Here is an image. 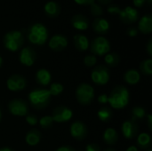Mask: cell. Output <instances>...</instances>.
<instances>
[{
  "label": "cell",
  "instance_id": "7bdbcfd3",
  "mask_svg": "<svg viewBox=\"0 0 152 151\" xmlns=\"http://www.w3.org/2000/svg\"><path fill=\"white\" fill-rule=\"evenodd\" d=\"M146 116H147V119H148V127H149L150 131H152V116L151 114H148Z\"/></svg>",
  "mask_w": 152,
  "mask_h": 151
},
{
  "label": "cell",
  "instance_id": "30bf717a",
  "mask_svg": "<svg viewBox=\"0 0 152 151\" xmlns=\"http://www.w3.org/2000/svg\"><path fill=\"white\" fill-rule=\"evenodd\" d=\"M27 85L26 78L20 75H12L6 81L7 89L12 92H20L25 89Z\"/></svg>",
  "mask_w": 152,
  "mask_h": 151
},
{
  "label": "cell",
  "instance_id": "52a82bcc",
  "mask_svg": "<svg viewBox=\"0 0 152 151\" xmlns=\"http://www.w3.org/2000/svg\"><path fill=\"white\" fill-rule=\"evenodd\" d=\"M110 71L108 68L103 65L95 67L91 73L92 81L98 85H107L110 81Z\"/></svg>",
  "mask_w": 152,
  "mask_h": 151
},
{
  "label": "cell",
  "instance_id": "7dc6e473",
  "mask_svg": "<svg viewBox=\"0 0 152 151\" xmlns=\"http://www.w3.org/2000/svg\"><path fill=\"white\" fill-rule=\"evenodd\" d=\"M103 151H117L115 150L114 149H111V148H109V149H106V150H104Z\"/></svg>",
  "mask_w": 152,
  "mask_h": 151
},
{
  "label": "cell",
  "instance_id": "f907efd6",
  "mask_svg": "<svg viewBox=\"0 0 152 151\" xmlns=\"http://www.w3.org/2000/svg\"><path fill=\"white\" fill-rule=\"evenodd\" d=\"M151 1L152 0H148V3H149V4H151Z\"/></svg>",
  "mask_w": 152,
  "mask_h": 151
},
{
  "label": "cell",
  "instance_id": "4dcf8cb0",
  "mask_svg": "<svg viewBox=\"0 0 152 151\" xmlns=\"http://www.w3.org/2000/svg\"><path fill=\"white\" fill-rule=\"evenodd\" d=\"M39 125L43 128V129H48L50 128L53 124V119L52 117V116H45L42 117L39 119Z\"/></svg>",
  "mask_w": 152,
  "mask_h": 151
},
{
  "label": "cell",
  "instance_id": "60d3db41",
  "mask_svg": "<svg viewBox=\"0 0 152 151\" xmlns=\"http://www.w3.org/2000/svg\"><path fill=\"white\" fill-rule=\"evenodd\" d=\"M145 1L146 0H133V3L136 7H142L144 4Z\"/></svg>",
  "mask_w": 152,
  "mask_h": 151
},
{
  "label": "cell",
  "instance_id": "7402d4cb",
  "mask_svg": "<svg viewBox=\"0 0 152 151\" xmlns=\"http://www.w3.org/2000/svg\"><path fill=\"white\" fill-rule=\"evenodd\" d=\"M41 140V133L37 129H31L28 131L25 136V141L26 143L28 146H37Z\"/></svg>",
  "mask_w": 152,
  "mask_h": 151
},
{
  "label": "cell",
  "instance_id": "8992f818",
  "mask_svg": "<svg viewBox=\"0 0 152 151\" xmlns=\"http://www.w3.org/2000/svg\"><path fill=\"white\" fill-rule=\"evenodd\" d=\"M110 51V44L109 40L103 36L94 38L91 44V52L94 55L102 56L109 53Z\"/></svg>",
  "mask_w": 152,
  "mask_h": 151
},
{
  "label": "cell",
  "instance_id": "c3c4849f",
  "mask_svg": "<svg viewBox=\"0 0 152 151\" xmlns=\"http://www.w3.org/2000/svg\"><path fill=\"white\" fill-rule=\"evenodd\" d=\"M2 64H3V59H2V57L0 56V68L2 67Z\"/></svg>",
  "mask_w": 152,
  "mask_h": 151
},
{
  "label": "cell",
  "instance_id": "681fc988",
  "mask_svg": "<svg viewBox=\"0 0 152 151\" xmlns=\"http://www.w3.org/2000/svg\"><path fill=\"white\" fill-rule=\"evenodd\" d=\"M1 119H2V111L0 109V121H1Z\"/></svg>",
  "mask_w": 152,
  "mask_h": 151
},
{
  "label": "cell",
  "instance_id": "8d00e7d4",
  "mask_svg": "<svg viewBox=\"0 0 152 151\" xmlns=\"http://www.w3.org/2000/svg\"><path fill=\"white\" fill-rule=\"evenodd\" d=\"M108 99H109V95H107V94H101L98 97V102L100 104H106V103H108Z\"/></svg>",
  "mask_w": 152,
  "mask_h": 151
},
{
  "label": "cell",
  "instance_id": "3957f363",
  "mask_svg": "<svg viewBox=\"0 0 152 151\" xmlns=\"http://www.w3.org/2000/svg\"><path fill=\"white\" fill-rule=\"evenodd\" d=\"M29 42L36 45H43L48 38V31L45 25L42 23L33 24L28 33Z\"/></svg>",
  "mask_w": 152,
  "mask_h": 151
},
{
  "label": "cell",
  "instance_id": "e575fe53",
  "mask_svg": "<svg viewBox=\"0 0 152 151\" xmlns=\"http://www.w3.org/2000/svg\"><path fill=\"white\" fill-rule=\"evenodd\" d=\"M107 10H108V12L109 13H111V14H119L120 12H121L120 7L118 6V5H114V4L110 5Z\"/></svg>",
  "mask_w": 152,
  "mask_h": 151
},
{
  "label": "cell",
  "instance_id": "836d02e7",
  "mask_svg": "<svg viewBox=\"0 0 152 151\" xmlns=\"http://www.w3.org/2000/svg\"><path fill=\"white\" fill-rule=\"evenodd\" d=\"M26 122H27L29 125L34 126V125H36L38 123V119H37V116H35V115H33V114H28V115L26 116Z\"/></svg>",
  "mask_w": 152,
  "mask_h": 151
},
{
  "label": "cell",
  "instance_id": "5b68a950",
  "mask_svg": "<svg viewBox=\"0 0 152 151\" xmlns=\"http://www.w3.org/2000/svg\"><path fill=\"white\" fill-rule=\"evenodd\" d=\"M76 98L78 103L82 105L90 104L94 99V89L86 83L80 84L76 89Z\"/></svg>",
  "mask_w": 152,
  "mask_h": 151
},
{
  "label": "cell",
  "instance_id": "ac0fdd59",
  "mask_svg": "<svg viewBox=\"0 0 152 151\" xmlns=\"http://www.w3.org/2000/svg\"><path fill=\"white\" fill-rule=\"evenodd\" d=\"M52 80L51 73L45 69H40L36 73V81L42 86H47L50 85Z\"/></svg>",
  "mask_w": 152,
  "mask_h": 151
},
{
  "label": "cell",
  "instance_id": "5bb4252c",
  "mask_svg": "<svg viewBox=\"0 0 152 151\" xmlns=\"http://www.w3.org/2000/svg\"><path fill=\"white\" fill-rule=\"evenodd\" d=\"M119 17L123 22L126 24H130L135 22L139 19V12L135 8L131 6H126L125 9L121 10L119 13Z\"/></svg>",
  "mask_w": 152,
  "mask_h": 151
},
{
  "label": "cell",
  "instance_id": "ba28073f",
  "mask_svg": "<svg viewBox=\"0 0 152 151\" xmlns=\"http://www.w3.org/2000/svg\"><path fill=\"white\" fill-rule=\"evenodd\" d=\"M9 112L15 117H26L28 112L27 102L22 99H13L8 103Z\"/></svg>",
  "mask_w": 152,
  "mask_h": 151
},
{
  "label": "cell",
  "instance_id": "9a60e30c",
  "mask_svg": "<svg viewBox=\"0 0 152 151\" xmlns=\"http://www.w3.org/2000/svg\"><path fill=\"white\" fill-rule=\"evenodd\" d=\"M49 47L54 52H61L68 45V39L62 35H54L49 40Z\"/></svg>",
  "mask_w": 152,
  "mask_h": 151
},
{
  "label": "cell",
  "instance_id": "f6af8a7d",
  "mask_svg": "<svg viewBox=\"0 0 152 151\" xmlns=\"http://www.w3.org/2000/svg\"><path fill=\"white\" fill-rule=\"evenodd\" d=\"M101 4H110L112 0H98Z\"/></svg>",
  "mask_w": 152,
  "mask_h": 151
},
{
  "label": "cell",
  "instance_id": "2e32d148",
  "mask_svg": "<svg viewBox=\"0 0 152 151\" xmlns=\"http://www.w3.org/2000/svg\"><path fill=\"white\" fill-rule=\"evenodd\" d=\"M93 29L100 35L107 34L110 30V23L106 19L97 18L93 22Z\"/></svg>",
  "mask_w": 152,
  "mask_h": 151
},
{
  "label": "cell",
  "instance_id": "bcb514c9",
  "mask_svg": "<svg viewBox=\"0 0 152 151\" xmlns=\"http://www.w3.org/2000/svg\"><path fill=\"white\" fill-rule=\"evenodd\" d=\"M0 151H14L13 150L8 148V147H4V148H0Z\"/></svg>",
  "mask_w": 152,
  "mask_h": 151
},
{
  "label": "cell",
  "instance_id": "8fae6325",
  "mask_svg": "<svg viewBox=\"0 0 152 151\" xmlns=\"http://www.w3.org/2000/svg\"><path fill=\"white\" fill-rule=\"evenodd\" d=\"M70 135L78 141L84 140L87 133H88V129L86 125L81 122V121H75L71 124L70 125Z\"/></svg>",
  "mask_w": 152,
  "mask_h": 151
},
{
  "label": "cell",
  "instance_id": "d590c367",
  "mask_svg": "<svg viewBox=\"0 0 152 151\" xmlns=\"http://www.w3.org/2000/svg\"><path fill=\"white\" fill-rule=\"evenodd\" d=\"M86 151H101V149H100L98 144L91 143V144H88L86 147Z\"/></svg>",
  "mask_w": 152,
  "mask_h": 151
},
{
  "label": "cell",
  "instance_id": "e0dca14e",
  "mask_svg": "<svg viewBox=\"0 0 152 151\" xmlns=\"http://www.w3.org/2000/svg\"><path fill=\"white\" fill-rule=\"evenodd\" d=\"M71 24H72L73 28L77 30H86L88 28L89 21L86 16H84L82 14H77L72 17Z\"/></svg>",
  "mask_w": 152,
  "mask_h": 151
},
{
  "label": "cell",
  "instance_id": "d6a6232c",
  "mask_svg": "<svg viewBox=\"0 0 152 151\" xmlns=\"http://www.w3.org/2000/svg\"><path fill=\"white\" fill-rule=\"evenodd\" d=\"M90 11L94 16H101L103 14V9L102 8V6L95 3H94L90 5Z\"/></svg>",
  "mask_w": 152,
  "mask_h": 151
},
{
  "label": "cell",
  "instance_id": "ffe728a7",
  "mask_svg": "<svg viewBox=\"0 0 152 151\" xmlns=\"http://www.w3.org/2000/svg\"><path fill=\"white\" fill-rule=\"evenodd\" d=\"M73 42H74L75 47L80 52H85L89 47L88 38L85 35H81V34L76 35L73 38Z\"/></svg>",
  "mask_w": 152,
  "mask_h": 151
},
{
  "label": "cell",
  "instance_id": "816d5d0a",
  "mask_svg": "<svg viewBox=\"0 0 152 151\" xmlns=\"http://www.w3.org/2000/svg\"><path fill=\"white\" fill-rule=\"evenodd\" d=\"M147 151H152L151 149H149V150H147Z\"/></svg>",
  "mask_w": 152,
  "mask_h": 151
},
{
  "label": "cell",
  "instance_id": "4316f807",
  "mask_svg": "<svg viewBox=\"0 0 152 151\" xmlns=\"http://www.w3.org/2000/svg\"><path fill=\"white\" fill-rule=\"evenodd\" d=\"M104 61L106 63V65L110 68H114L117 67L119 64L120 61V58L119 55L116 53H109L105 55L104 58Z\"/></svg>",
  "mask_w": 152,
  "mask_h": 151
},
{
  "label": "cell",
  "instance_id": "7a4b0ae2",
  "mask_svg": "<svg viewBox=\"0 0 152 151\" xmlns=\"http://www.w3.org/2000/svg\"><path fill=\"white\" fill-rule=\"evenodd\" d=\"M51 94L47 89H35L28 93V101L31 106L36 109H43L48 106L51 100Z\"/></svg>",
  "mask_w": 152,
  "mask_h": 151
},
{
  "label": "cell",
  "instance_id": "277c9868",
  "mask_svg": "<svg viewBox=\"0 0 152 151\" xmlns=\"http://www.w3.org/2000/svg\"><path fill=\"white\" fill-rule=\"evenodd\" d=\"M4 45L10 52H17L24 43V37L21 31L12 30L7 32L4 36Z\"/></svg>",
  "mask_w": 152,
  "mask_h": 151
},
{
  "label": "cell",
  "instance_id": "484cf974",
  "mask_svg": "<svg viewBox=\"0 0 152 151\" xmlns=\"http://www.w3.org/2000/svg\"><path fill=\"white\" fill-rule=\"evenodd\" d=\"M97 116L102 122L108 123L112 118V110L110 107H102L98 110Z\"/></svg>",
  "mask_w": 152,
  "mask_h": 151
},
{
  "label": "cell",
  "instance_id": "83f0119b",
  "mask_svg": "<svg viewBox=\"0 0 152 151\" xmlns=\"http://www.w3.org/2000/svg\"><path fill=\"white\" fill-rule=\"evenodd\" d=\"M146 116V110L141 106H135L132 109V120L136 121L138 119H142Z\"/></svg>",
  "mask_w": 152,
  "mask_h": 151
},
{
  "label": "cell",
  "instance_id": "f1b7e54d",
  "mask_svg": "<svg viewBox=\"0 0 152 151\" xmlns=\"http://www.w3.org/2000/svg\"><path fill=\"white\" fill-rule=\"evenodd\" d=\"M140 69L141 71L146 75V76H151L152 75V60L151 59H147L144 60L141 65H140Z\"/></svg>",
  "mask_w": 152,
  "mask_h": 151
},
{
  "label": "cell",
  "instance_id": "6da1fadb",
  "mask_svg": "<svg viewBox=\"0 0 152 151\" xmlns=\"http://www.w3.org/2000/svg\"><path fill=\"white\" fill-rule=\"evenodd\" d=\"M130 93L128 89L125 86L118 85L111 91L108 99V103L115 109H122L128 105Z\"/></svg>",
  "mask_w": 152,
  "mask_h": 151
},
{
  "label": "cell",
  "instance_id": "d6986e66",
  "mask_svg": "<svg viewBox=\"0 0 152 151\" xmlns=\"http://www.w3.org/2000/svg\"><path fill=\"white\" fill-rule=\"evenodd\" d=\"M139 30L143 34H150L152 32V16L148 14L141 18L138 24Z\"/></svg>",
  "mask_w": 152,
  "mask_h": 151
},
{
  "label": "cell",
  "instance_id": "b9f144b4",
  "mask_svg": "<svg viewBox=\"0 0 152 151\" xmlns=\"http://www.w3.org/2000/svg\"><path fill=\"white\" fill-rule=\"evenodd\" d=\"M147 52L150 56H152V39H150L147 44Z\"/></svg>",
  "mask_w": 152,
  "mask_h": 151
},
{
  "label": "cell",
  "instance_id": "f35d334b",
  "mask_svg": "<svg viewBox=\"0 0 152 151\" xmlns=\"http://www.w3.org/2000/svg\"><path fill=\"white\" fill-rule=\"evenodd\" d=\"M137 34H138V30H137V28H128V30H127V35H128L129 36H131V37L136 36Z\"/></svg>",
  "mask_w": 152,
  "mask_h": 151
},
{
  "label": "cell",
  "instance_id": "7c38bea8",
  "mask_svg": "<svg viewBox=\"0 0 152 151\" xmlns=\"http://www.w3.org/2000/svg\"><path fill=\"white\" fill-rule=\"evenodd\" d=\"M19 60L20 62L26 67L33 66L36 61V53L34 49L29 46L22 48L20 53Z\"/></svg>",
  "mask_w": 152,
  "mask_h": 151
},
{
  "label": "cell",
  "instance_id": "ee69618b",
  "mask_svg": "<svg viewBox=\"0 0 152 151\" xmlns=\"http://www.w3.org/2000/svg\"><path fill=\"white\" fill-rule=\"evenodd\" d=\"M126 151H139L138 150V148L136 146H130L126 149Z\"/></svg>",
  "mask_w": 152,
  "mask_h": 151
},
{
  "label": "cell",
  "instance_id": "cb8c5ba5",
  "mask_svg": "<svg viewBox=\"0 0 152 151\" xmlns=\"http://www.w3.org/2000/svg\"><path fill=\"white\" fill-rule=\"evenodd\" d=\"M124 80L131 85H134L138 84L141 80V75L138 72V70L134 69H128L125 74H124Z\"/></svg>",
  "mask_w": 152,
  "mask_h": 151
},
{
  "label": "cell",
  "instance_id": "f546056e",
  "mask_svg": "<svg viewBox=\"0 0 152 151\" xmlns=\"http://www.w3.org/2000/svg\"><path fill=\"white\" fill-rule=\"evenodd\" d=\"M64 88L63 85L60 83H53L50 85V88L48 89L51 96H58L62 93Z\"/></svg>",
  "mask_w": 152,
  "mask_h": 151
},
{
  "label": "cell",
  "instance_id": "603a6c76",
  "mask_svg": "<svg viewBox=\"0 0 152 151\" xmlns=\"http://www.w3.org/2000/svg\"><path fill=\"white\" fill-rule=\"evenodd\" d=\"M44 10H45V14L51 18L57 17L61 13V7H60L59 4H57L54 1L47 2L44 7Z\"/></svg>",
  "mask_w": 152,
  "mask_h": 151
},
{
  "label": "cell",
  "instance_id": "4fadbf2b",
  "mask_svg": "<svg viewBox=\"0 0 152 151\" xmlns=\"http://www.w3.org/2000/svg\"><path fill=\"white\" fill-rule=\"evenodd\" d=\"M138 125L134 120H126L122 124L121 126V131L122 134L124 135L125 138L131 140L134 139L135 136H137L138 133Z\"/></svg>",
  "mask_w": 152,
  "mask_h": 151
},
{
  "label": "cell",
  "instance_id": "44dd1931",
  "mask_svg": "<svg viewBox=\"0 0 152 151\" xmlns=\"http://www.w3.org/2000/svg\"><path fill=\"white\" fill-rule=\"evenodd\" d=\"M103 141L108 145H115L118 141V132L112 127L107 128L103 133Z\"/></svg>",
  "mask_w": 152,
  "mask_h": 151
},
{
  "label": "cell",
  "instance_id": "1f68e13d",
  "mask_svg": "<svg viewBox=\"0 0 152 151\" xmlns=\"http://www.w3.org/2000/svg\"><path fill=\"white\" fill-rule=\"evenodd\" d=\"M84 63L86 67L88 68H92L94 67L97 63V58L95 55L91 54V55H86L84 59Z\"/></svg>",
  "mask_w": 152,
  "mask_h": 151
},
{
  "label": "cell",
  "instance_id": "ab89813d",
  "mask_svg": "<svg viewBox=\"0 0 152 151\" xmlns=\"http://www.w3.org/2000/svg\"><path fill=\"white\" fill-rule=\"evenodd\" d=\"M55 151H77L75 149H73L72 147L69 146H61L59 147Z\"/></svg>",
  "mask_w": 152,
  "mask_h": 151
},
{
  "label": "cell",
  "instance_id": "9c48e42d",
  "mask_svg": "<svg viewBox=\"0 0 152 151\" xmlns=\"http://www.w3.org/2000/svg\"><path fill=\"white\" fill-rule=\"evenodd\" d=\"M73 117V111L67 106H58L56 107L52 114L53 122L56 123H66L69 122Z\"/></svg>",
  "mask_w": 152,
  "mask_h": 151
},
{
  "label": "cell",
  "instance_id": "74e56055",
  "mask_svg": "<svg viewBox=\"0 0 152 151\" xmlns=\"http://www.w3.org/2000/svg\"><path fill=\"white\" fill-rule=\"evenodd\" d=\"M77 4H81V5H91L92 4L94 3L95 0H74Z\"/></svg>",
  "mask_w": 152,
  "mask_h": 151
},
{
  "label": "cell",
  "instance_id": "d4e9b609",
  "mask_svg": "<svg viewBox=\"0 0 152 151\" xmlns=\"http://www.w3.org/2000/svg\"><path fill=\"white\" fill-rule=\"evenodd\" d=\"M137 145L142 150H149L151 145V137L147 133H142L137 137Z\"/></svg>",
  "mask_w": 152,
  "mask_h": 151
}]
</instances>
